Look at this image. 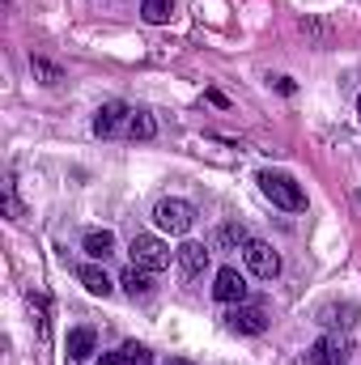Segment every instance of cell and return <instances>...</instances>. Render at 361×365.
I'll use <instances>...</instances> for the list:
<instances>
[{
    "mask_svg": "<svg viewBox=\"0 0 361 365\" xmlns=\"http://www.w3.org/2000/svg\"><path fill=\"white\" fill-rule=\"evenodd\" d=\"M93 353H98V331L93 327H73L68 331V344H64V361L81 365V361H90Z\"/></svg>",
    "mask_w": 361,
    "mask_h": 365,
    "instance_id": "cell-7",
    "label": "cell"
},
{
    "mask_svg": "<svg viewBox=\"0 0 361 365\" xmlns=\"http://www.w3.org/2000/svg\"><path fill=\"white\" fill-rule=\"evenodd\" d=\"M208 255H213V251H208L204 242H183L179 251H175L183 280H195V276H204V272H208Z\"/></svg>",
    "mask_w": 361,
    "mask_h": 365,
    "instance_id": "cell-8",
    "label": "cell"
},
{
    "mask_svg": "<svg viewBox=\"0 0 361 365\" xmlns=\"http://www.w3.org/2000/svg\"><path fill=\"white\" fill-rule=\"evenodd\" d=\"M4 208H9V217H17V212H21V204H17V195H13V182L4 187Z\"/></svg>",
    "mask_w": 361,
    "mask_h": 365,
    "instance_id": "cell-20",
    "label": "cell"
},
{
    "mask_svg": "<svg viewBox=\"0 0 361 365\" xmlns=\"http://www.w3.org/2000/svg\"><path fill=\"white\" fill-rule=\"evenodd\" d=\"M319 323L332 327V331H340V327L349 331V327L357 323V306H349V302H345V306H323V310H319Z\"/></svg>",
    "mask_w": 361,
    "mask_h": 365,
    "instance_id": "cell-12",
    "label": "cell"
},
{
    "mask_svg": "<svg viewBox=\"0 0 361 365\" xmlns=\"http://www.w3.org/2000/svg\"><path fill=\"white\" fill-rule=\"evenodd\" d=\"M213 297H217V302H230V306L243 302V297H247V280H243V272H238V268H221L217 280H213Z\"/></svg>",
    "mask_w": 361,
    "mask_h": 365,
    "instance_id": "cell-10",
    "label": "cell"
},
{
    "mask_svg": "<svg viewBox=\"0 0 361 365\" xmlns=\"http://www.w3.org/2000/svg\"><path fill=\"white\" fill-rule=\"evenodd\" d=\"M247 242H251V238H247L243 225H221V234H217V247H234V251H238V247H247Z\"/></svg>",
    "mask_w": 361,
    "mask_h": 365,
    "instance_id": "cell-17",
    "label": "cell"
},
{
    "mask_svg": "<svg viewBox=\"0 0 361 365\" xmlns=\"http://www.w3.org/2000/svg\"><path fill=\"white\" fill-rule=\"evenodd\" d=\"M260 191L268 195L276 208H285V212H302V208H306L302 182L293 179V175H285V170H264V175H260Z\"/></svg>",
    "mask_w": 361,
    "mask_h": 365,
    "instance_id": "cell-1",
    "label": "cell"
},
{
    "mask_svg": "<svg viewBox=\"0 0 361 365\" xmlns=\"http://www.w3.org/2000/svg\"><path fill=\"white\" fill-rule=\"evenodd\" d=\"M153 221H158L166 234H187V230L195 225V208H191L187 200H162V204L153 208Z\"/></svg>",
    "mask_w": 361,
    "mask_h": 365,
    "instance_id": "cell-5",
    "label": "cell"
},
{
    "mask_svg": "<svg viewBox=\"0 0 361 365\" xmlns=\"http://www.w3.org/2000/svg\"><path fill=\"white\" fill-rule=\"evenodd\" d=\"M357 115H361V98H357Z\"/></svg>",
    "mask_w": 361,
    "mask_h": 365,
    "instance_id": "cell-23",
    "label": "cell"
},
{
    "mask_svg": "<svg viewBox=\"0 0 361 365\" xmlns=\"http://www.w3.org/2000/svg\"><path fill=\"white\" fill-rule=\"evenodd\" d=\"M141 13H145V21H149V26H162V21H171L175 0H145V4H141Z\"/></svg>",
    "mask_w": 361,
    "mask_h": 365,
    "instance_id": "cell-16",
    "label": "cell"
},
{
    "mask_svg": "<svg viewBox=\"0 0 361 365\" xmlns=\"http://www.w3.org/2000/svg\"><path fill=\"white\" fill-rule=\"evenodd\" d=\"M81 247H86V255H90V259H106V255L115 251V234H111V230H90Z\"/></svg>",
    "mask_w": 361,
    "mask_h": 365,
    "instance_id": "cell-15",
    "label": "cell"
},
{
    "mask_svg": "<svg viewBox=\"0 0 361 365\" xmlns=\"http://www.w3.org/2000/svg\"><path fill=\"white\" fill-rule=\"evenodd\" d=\"M243 259H247L251 276H260V280H272V276L280 272V255L272 251L268 242H260V238H251V242L243 247Z\"/></svg>",
    "mask_w": 361,
    "mask_h": 365,
    "instance_id": "cell-6",
    "label": "cell"
},
{
    "mask_svg": "<svg viewBox=\"0 0 361 365\" xmlns=\"http://www.w3.org/2000/svg\"><path fill=\"white\" fill-rule=\"evenodd\" d=\"M30 68H34V77H43V86H60L64 81V73L56 64H47V60H30Z\"/></svg>",
    "mask_w": 361,
    "mask_h": 365,
    "instance_id": "cell-18",
    "label": "cell"
},
{
    "mask_svg": "<svg viewBox=\"0 0 361 365\" xmlns=\"http://www.w3.org/2000/svg\"><path fill=\"white\" fill-rule=\"evenodd\" d=\"M119 284H123L132 297H149V293H153V272H145V268H136V264H132L128 272L119 276Z\"/></svg>",
    "mask_w": 361,
    "mask_h": 365,
    "instance_id": "cell-14",
    "label": "cell"
},
{
    "mask_svg": "<svg viewBox=\"0 0 361 365\" xmlns=\"http://www.w3.org/2000/svg\"><path fill=\"white\" fill-rule=\"evenodd\" d=\"M225 323H230L234 331H243V336H260V331L268 327L264 310H260V306H243V302H238V306H234V310L225 314Z\"/></svg>",
    "mask_w": 361,
    "mask_h": 365,
    "instance_id": "cell-9",
    "label": "cell"
},
{
    "mask_svg": "<svg viewBox=\"0 0 361 365\" xmlns=\"http://www.w3.org/2000/svg\"><path fill=\"white\" fill-rule=\"evenodd\" d=\"M349 357H353V340L340 336V331H332L319 344H310V353L302 357V365H345Z\"/></svg>",
    "mask_w": 361,
    "mask_h": 365,
    "instance_id": "cell-3",
    "label": "cell"
},
{
    "mask_svg": "<svg viewBox=\"0 0 361 365\" xmlns=\"http://www.w3.org/2000/svg\"><path fill=\"white\" fill-rule=\"evenodd\" d=\"M77 280H81V284L90 289L93 297H111V293H115V280L102 272L98 264H81V268H77Z\"/></svg>",
    "mask_w": 361,
    "mask_h": 365,
    "instance_id": "cell-11",
    "label": "cell"
},
{
    "mask_svg": "<svg viewBox=\"0 0 361 365\" xmlns=\"http://www.w3.org/2000/svg\"><path fill=\"white\" fill-rule=\"evenodd\" d=\"M128 140H153L158 136V123H153V115L149 110H132L128 115V132H123Z\"/></svg>",
    "mask_w": 361,
    "mask_h": 365,
    "instance_id": "cell-13",
    "label": "cell"
},
{
    "mask_svg": "<svg viewBox=\"0 0 361 365\" xmlns=\"http://www.w3.org/2000/svg\"><path fill=\"white\" fill-rule=\"evenodd\" d=\"M128 255H132V264L145 268V272L171 268V247H166L162 238H153V234H136V238L128 242Z\"/></svg>",
    "mask_w": 361,
    "mask_h": 365,
    "instance_id": "cell-2",
    "label": "cell"
},
{
    "mask_svg": "<svg viewBox=\"0 0 361 365\" xmlns=\"http://www.w3.org/2000/svg\"><path fill=\"white\" fill-rule=\"evenodd\" d=\"M166 365H191V361H183V357H171V361H166Z\"/></svg>",
    "mask_w": 361,
    "mask_h": 365,
    "instance_id": "cell-22",
    "label": "cell"
},
{
    "mask_svg": "<svg viewBox=\"0 0 361 365\" xmlns=\"http://www.w3.org/2000/svg\"><path fill=\"white\" fill-rule=\"evenodd\" d=\"M98 365H128V357H123V349H119V353H102Z\"/></svg>",
    "mask_w": 361,
    "mask_h": 365,
    "instance_id": "cell-21",
    "label": "cell"
},
{
    "mask_svg": "<svg viewBox=\"0 0 361 365\" xmlns=\"http://www.w3.org/2000/svg\"><path fill=\"white\" fill-rule=\"evenodd\" d=\"M128 115H132V106H128V102H119V98L102 102V106H98V115H93V136L111 140V136L128 132Z\"/></svg>",
    "mask_w": 361,
    "mask_h": 365,
    "instance_id": "cell-4",
    "label": "cell"
},
{
    "mask_svg": "<svg viewBox=\"0 0 361 365\" xmlns=\"http://www.w3.org/2000/svg\"><path fill=\"white\" fill-rule=\"evenodd\" d=\"M123 357H128V365H153V353L145 349V344H123Z\"/></svg>",
    "mask_w": 361,
    "mask_h": 365,
    "instance_id": "cell-19",
    "label": "cell"
}]
</instances>
